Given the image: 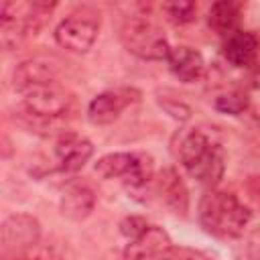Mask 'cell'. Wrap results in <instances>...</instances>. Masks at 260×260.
<instances>
[{
    "instance_id": "cell-14",
    "label": "cell",
    "mask_w": 260,
    "mask_h": 260,
    "mask_svg": "<svg viewBox=\"0 0 260 260\" xmlns=\"http://www.w3.org/2000/svg\"><path fill=\"white\" fill-rule=\"evenodd\" d=\"M55 77H57V67L53 63H49L47 59H30L16 67L14 87L18 91L26 93L35 87L55 83Z\"/></svg>"
},
{
    "instance_id": "cell-2",
    "label": "cell",
    "mask_w": 260,
    "mask_h": 260,
    "mask_svg": "<svg viewBox=\"0 0 260 260\" xmlns=\"http://www.w3.org/2000/svg\"><path fill=\"white\" fill-rule=\"evenodd\" d=\"M177 156L189 177L197 179L201 185L215 187L225 171L223 148L201 128H189L179 136Z\"/></svg>"
},
{
    "instance_id": "cell-21",
    "label": "cell",
    "mask_w": 260,
    "mask_h": 260,
    "mask_svg": "<svg viewBox=\"0 0 260 260\" xmlns=\"http://www.w3.org/2000/svg\"><path fill=\"white\" fill-rule=\"evenodd\" d=\"M148 225H150V223H148L146 219H142V217H126V219L120 223V232H122L128 240H132V238L140 236Z\"/></svg>"
},
{
    "instance_id": "cell-15",
    "label": "cell",
    "mask_w": 260,
    "mask_h": 260,
    "mask_svg": "<svg viewBox=\"0 0 260 260\" xmlns=\"http://www.w3.org/2000/svg\"><path fill=\"white\" fill-rule=\"evenodd\" d=\"M156 191L162 199V203L175 211L185 215L189 209V193L181 177L175 173V169H162L158 179H156Z\"/></svg>"
},
{
    "instance_id": "cell-12",
    "label": "cell",
    "mask_w": 260,
    "mask_h": 260,
    "mask_svg": "<svg viewBox=\"0 0 260 260\" xmlns=\"http://www.w3.org/2000/svg\"><path fill=\"white\" fill-rule=\"evenodd\" d=\"M260 55V37L254 30H236L223 41V57L232 67L244 69L256 65Z\"/></svg>"
},
{
    "instance_id": "cell-9",
    "label": "cell",
    "mask_w": 260,
    "mask_h": 260,
    "mask_svg": "<svg viewBox=\"0 0 260 260\" xmlns=\"http://www.w3.org/2000/svg\"><path fill=\"white\" fill-rule=\"evenodd\" d=\"M169 234L158 225H148L140 236L128 240L122 258L124 260H165L171 250Z\"/></svg>"
},
{
    "instance_id": "cell-4",
    "label": "cell",
    "mask_w": 260,
    "mask_h": 260,
    "mask_svg": "<svg viewBox=\"0 0 260 260\" xmlns=\"http://www.w3.org/2000/svg\"><path fill=\"white\" fill-rule=\"evenodd\" d=\"M120 41L128 53L146 61H167L173 49L162 30L142 16H130L122 22Z\"/></svg>"
},
{
    "instance_id": "cell-11",
    "label": "cell",
    "mask_w": 260,
    "mask_h": 260,
    "mask_svg": "<svg viewBox=\"0 0 260 260\" xmlns=\"http://www.w3.org/2000/svg\"><path fill=\"white\" fill-rule=\"evenodd\" d=\"M132 89H110V91H102L98 93L89 106H87V118L91 124L98 126H106L112 124L114 120H118V116L122 114V110L136 98H132Z\"/></svg>"
},
{
    "instance_id": "cell-6",
    "label": "cell",
    "mask_w": 260,
    "mask_h": 260,
    "mask_svg": "<svg viewBox=\"0 0 260 260\" xmlns=\"http://www.w3.org/2000/svg\"><path fill=\"white\" fill-rule=\"evenodd\" d=\"M24 114L39 122H57L73 112L75 95L57 83L41 85L24 93Z\"/></svg>"
},
{
    "instance_id": "cell-22",
    "label": "cell",
    "mask_w": 260,
    "mask_h": 260,
    "mask_svg": "<svg viewBox=\"0 0 260 260\" xmlns=\"http://www.w3.org/2000/svg\"><path fill=\"white\" fill-rule=\"evenodd\" d=\"M248 258L250 260H260V232H256L248 244Z\"/></svg>"
},
{
    "instance_id": "cell-18",
    "label": "cell",
    "mask_w": 260,
    "mask_h": 260,
    "mask_svg": "<svg viewBox=\"0 0 260 260\" xmlns=\"http://www.w3.org/2000/svg\"><path fill=\"white\" fill-rule=\"evenodd\" d=\"M162 12L173 24H187L195 18L197 6L193 2H167L162 4Z\"/></svg>"
},
{
    "instance_id": "cell-19",
    "label": "cell",
    "mask_w": 260,
    "mask_h": 260,
    "mask_svg": "<svg viewBox=\"0 0 260 260\" xmlns=\"http://www.w3.org/2000/svg\"><path fill=\"white\" fill-rule=\"evenodd\" d=\"M215 108L223 114H232V116H238L242 114L246 108H248V98L244 91L240 89H232V91H225L221 93L217 100H215Z\"/></svg>"
},
{
    "instance_id": "cell-1",
    "label": "cell",
    "mask_w": 260,
    "mask_h": 260,
    "mask_svg": "<svg viewBox=\"0 0 260 260\" xmlns=\"http://www.w3.org/2000/svg\"><path fill=\"white\" fill-rule=\"evenodd\" d=\"M197 217L201 228L219 240H236L252 221V211L234 193L209 189L199 199Z\"/></svg>"
},
{
    "instance_id": "cell-17",
    "label": "cell",
    "mask_w": 260,
    "mask_h": 260,
    "mask_svg": "<svg viewBox=\"0 0 260 260\" xmlns=\"http://www.w3.org/2000/svg\"><path fill=\"white\" fill-rule=\"evenodd\" d=\"M207 24L221 35L223 39L234 35L236 30H240V8L238 4L230 2V0H221L211 4L209 12H207Z\"/></svg>"
},
{
    "instance_id": "cell-3",
    "label": "cell",
    "mask_w": 260,
    "mask_h": 260,
    "mask_svg": "<svg viewBox=\"0 0 260 260\" xmlns=\"http://www.w3.org/2000/svg\"><path fill=\"white\" fill-rule=\"evenodd\" d=\"M55 4L47 2H2L0 6V43L6 51L16 49L26 37L37 35Z\"/></svg>"
},
{
    "instance_id": "cell-8",
    "label": "cell",
    "mask_w": 260,
    "mask_h": 260,
    "mask_svg": "<svg viewBox=\"0 0 260 260\" xmlns=\"http://www.w3.org/2000/svg\"><path fill=\"white\" fill-rule=\"evenodd\" d=\"M41 225L35 217L26 213H16L4 219L2 223V252L4 256L22 252L39 242Z\"/></svg>"
},
{
    "instance_id": "cell-5",
    "label": "cell",
    "mask_w": 260,
    "mask_h": 260,
    "mask_svg": "<svg viewBox=\"0 0 260 260\" xmlns=\"http://www.w3.org/2000/svg\"><path fill=\"white\" fill-rule=\"evenodd\" d=\"M93 171L104 179H120L124 185L138 189L152 179L154 165L146 152H110L98 158Z\"/></svg>"
},
{
    "instance_id": "cell-16",
    "label": "cell",
    "mask_w": 260,
    "mask_h": 260,
    "mask_svg": "<svg viewBox=\"0 0 260 260\" xmlns=\"http://www.w3.org/2000/svg\"><path fill=\"white\" fill-rule=\"evenodd\" d=\"M95 195L85 183H71L61 195V213L69 219H83L93 211Z\"/></svg>"
},
{
    "instance_id": "cell-10",
    "label": "cell",
    "mask_w": 260,
    "mask_h": 260,
    "mask_svg": "<svg viewBox=\"0 0 260 260\" xmlns=\"http://www.w3.org/2000/svg\"><path fill=\"white\" fill-rule=\"evenodd\" d=\"M93 154V144L73 132L61 134V138L55 144V158L57 167L63 173H75L79 171Z\"/></svg>"
},
{
    "instance_id": "cell-7",
    "label": "cell",
    "mask_w": 260,
    "mask_h": 260,
    "mask_svg": "<svg viewBox=\"0 0 260 260\" xmlns=\"http://www.w3.org/2000/svg\"><path fill=\"white\" fill-rule=\"evenodd\" d=\"M100 32V16L89 10L71 12L55 28V41L59 47L71 53H85L91 49Z\"/></svg>"
},
{
    "instance_id": "cell-20",
    "label": "cell",
    "mask_w": 260,
    "mask_h": 260,
    "mask_svg": "<svg viewBox=\"0 0 260 260\" xmlns=\"http://www.w3.org/2000/svg\"><path fill=\"white\" fill-rule=\"evenodd\" d=\"M165 260H213L209 258L205 252L195 250V248H187V246H173L167 254Z\"/></svg>"
},
{
    "instance_id": "cell-13",
    "label": "cell",
    "mask_w": 260,
    "mask_h": 260,
    "mask_svg": "<svg viewBox=\"0 0 260 260\" xmlns=\"http://www.w3.org/2000/svg\"><path fill=\"white\" fill-rule=\"evenodd\" d=\"M167 63H169L171 73L179 81H183V83L199 81L203 77V73H205V59H203V55L197 49L187 47V45L173 47L169 57H167Z\"/></svg>"
}]
</instances>
